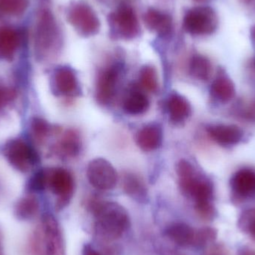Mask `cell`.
<instances>
[{"label": "cell", "mask_w": 255, "mask_h": 255, "mask_svg": "<svg viewBox=\"0 0 255 255\" xmlns=\"http://www.w3.org/2000/svg\"><path fill=\"white\" fill-rule=\"evenodd\" d=\"M195 1H206V0H195Z\"/></svg>", "instance_id": "cell-35"}, {"label": "cell", "mask_w": 255, "mask_h": 255, "mask_svg": "<svg viewBox=\"0 0 255 255\" xmlns=\"http://www.w3.org/2000/svg\"><path fill=\"white\" fill-rule=\"evenodd\" d=\"M238 227L255 241V208L244 211L238 220Z\"/></svg>", "instance_id": "cell-28"}, {"label": "cell", "mask_w": 255, "mask_h": 255, "mask_svg": "<svg viewBox=\"0 0 255 255\" xmlns=\"http://www.w3.org/2000/svg\"><path fill=\"white\" fill-rule=\"evenodd\" d=\"M250 32H251L252 38L255 41V25L252 27Z\"/></svg>", "instance_id": "cell-32"}, {"label": "cell", "mask_w": 255, "mask_h": 255, "mask_svg": "<svg viewBox=\"0 0 255 255\" xmlns=\"http://www.w3.org/2000/svg\"><path fill=\"white\" fill-rule=\"evenodd\" d=\"M51 186L52 191L58 197L57 209H63L70 203L74 193V179L73 176L65 169H58L53 174Z\"/></svg>", "instance_id": "cell-9"}, {"label": "cell", "mask_w": 255, "mask_h": 255, "mask_svg": "<svg viewBox=\"0 0 255 255\" xmlns=\"http://www.w3.org/2000/svg\"><path fill=\"white\" fill-rule=\"evenodd\" d=\"M89 208L95 217L96 233L104 241L119 239L130 226L127 210L117 202L93 199Z\"/></svg>", "instance_id": "cell-1"}, {"label": "cell", "mask_w": 255, "mask_h": 255, "mask_svg": "<svg viewBox=\"0 0 255 255\" xmlns=\"http://www.w3.org/2000/svg\"><path fill=\"white\" fill-rule=\"evenodd\" d=\"M123 107L128 115L133 116L142 115L149 108V100L143 93L133 90L126 97Z\"/></svg>", "instance_id": "cell-19"}, {"label": "cell", "mask_w": 255, "mask_h": 255, "mask_svg": "<svg viewBox=\"0 0 255 255\" xmlns=\"http://www.w3.org/2000/svg\"><path fill=\"white\" fill-rule=\"evenodd\" d=\"M28 4V0H0V12L17 16L24 13Z\"/></svg>", "instance_id": "cell-27"}, {"label": "cell", "mask_w": 255, "mask_h": 255, "mask_svg": "<svg viewBox=\"0 0 255 255\" xmlns=\"http://www.w3.org/2000/svg\"><path fill=\"white\" fill-rule=\"evenodd\" d=\"M22 127L20 117L16 111L7 112L0 118V142L8 140L19 133Z\"/></svg>", "instance_id": "cell-20"}, {"label": "cell", "mask_w": 255, "mask_h": 255, "mask_svg": "<svg viewBox=\"0 0 255 255\" xmlns=\"http://www.w3.org/2000/svg\"><path fill=\"white\" fill-rule=\"evenodd\" d=\"M121 66L112 64L99 72L96 84V98L100 104L109 105L115 97L119 82Z\"/></svg>", "instance_id": "cell-8"}, {"label": "cell", "mask_w": 255, "mask_h": 255, "mask_svg": "<svg viewBox=\"0 0 255 255\" xmlns=\"http://www.w3.org/2000/svg\"><path fill=\"white\" fill-rule=\"evenodd\" d=\"M17 31L10 27L0 28V52L4 55L13 52L19 43Z\"/></svg>", "instance_id": "cell-23"}, {"label": "cell", "mask_w": 255, "mask_h": 255, "mask_svg": "<svg viewBox=\"0 0 255 255\" xmlns=\"http://www.w3.org/2000/svg\"><path fill=\"white\" fill-rule=\"evenodd\" d=\"M83 255H101L98 252L96 251L91 245H87L85 246L83 250Z\"/></svg>", "instance_id": "cell-30"}, {"label": "cell", "mask_w": 255, "mask_h": 255, "mask_svg": "<svg viewBox=\"0 0 255 255\" xmlns=\"http://www.w3.org/2000/svg\"><path fill=\"white\" fill-rule=\"evenodd\" d=\"M218 232L211 227H203L196 230L193 247L202 248L213 244L217 240Z\"/></svg>", "instance_id": "cell-26"}, {"label": "cell", "mask_w": 255, "mask_h": 255, "mask_svg": "<svg viewBox=\"0 0 255 255\" xmlns=\"http://www.w3.org/2000/svg\"><path fill=\"white\" fill-rule=\"evenodd\" d=\"M211 61L205 55L196 54L190 58L189 64V71L190 75L196 79L200 81H208L211 77Z\"/></svg>", "instance_id": "cell-21"}, {"label": "cell", "mask_w": 255, "mask_h": 255, "mask_svg": "<svg viewBox=\"0 0 255 255\" xmlns=\"http://www.w3.org/2000/svg\"><path fill=\"white\" fill-rule=\"evenodd\" d=\"M139 84L145 91L151 93H157L158 91V79L157 72L154 67L145 65L139 70Z\"/></svg>", "instance_id": "cell-25"}, {"label": "cell", "mask_w": 255, "mask_h": 255, "mask_svg": "<svg viewBox=\"0 0 255 255\" xmlns=\"http://www.w3.org/2000/svg\"><path fill=\"white\" fill-rule=\"evenodd\" d=\"M53 85L57 93L66 97H76L80 94L79 80L74 70L61 67L55 71Z\"/></svg>", "instance_id": "cell-10"}, {"label": "cell", "mask_w": 255, "mask_h": 255, "mask_svg": "<svg viewBox=\"0 0 255 255\" xmlns=\"http://www.w3.org/2000/svg\"><path fill=\"white\" fill-rule=\"evenodd\" d=\"M165 234L168 238L178 246L193 247L196 230L186 223H172L166 228Z\"/></svg>", "instance_id": "cell-18"}, {"label": "cell", "mask_w": 255, "mask_h": 255, "mask_svg": "<svg viewBox=\"0 0 255 255\" xmlns=\"http://www.w3.org/2000/svg\"><path fill=\"white\" fill-rule=\"evenodd\" d=\"M88 181L100 190H110L116 187L118 175L110 162L104 158L94 159L87 169Z\"/></svg>", "instance_id": "cell-7"}, {"label": "cell", "mask_w": 255, "mask_h": 255, "mask_svg": "<svg viewBox=\"0 0 255 255\" xmlns=\"http://www.w3.org/2000/svg\"><path fill=\"white\" fill-rule=\"evenodd\" d=\"M0 255H3L2 247H1V235H0Z\"/></svg>", "instance_id": "cell-34"}, {"label": "cell", "mask_w": 255, "mask_h": 255, "mask_svg": "<svg viewBox=\"0 0 255 255\" xmlns=\"http://www.w3.org/2000/svg\"><path fill=\"white\" fill-rule=\"evenodd\" d=\"M232 192L239 199H244L255 196V172L242 169L234 174L230 181Z\"/></svg>", "instance_id": "cell-12"}, {"label": "cell", "mask_w": 255, "mask_h": 255, "mask_svg": "<svg viewBox=\"0 0 255 255\" xmlns=\"http://www.w3.org/2000/svg\"><path fill=\"white\" fill-rule=\"evenodd\" d=\"M211 94L213 98L223 103H229L236 94L235 84L221 69L212 82Z\"/></svg>", "instance_id": "cell-15"}, {"label": "cell", "mask_w": 255, "mask_h": 255, "mask_svg": "<svg viewBox=\"0 0 255 255\" xmlns=\"http://www.w3.org/2000/svg\"><path fill=\"white\" fill-rule=\"evenodd\" d=\"M29 250L31 255H66L61 226L52 214L42 217L30 238Z\"/></svg>", "instance_id": "cell-2"}, {"label": "cell", "mask_w": 255, "mask_h": 255, "mask_svg": "<svg viewBox=\"0 0 255 255\" xmlns=\"http://www.w3.org/2000/svg\"><path fill=\"white\" fill-rule=\"evenodd\" d=\"M124 192L139 203H146L148 201V190L143 180L136 174L126 172L123 176Z\"/></svg>", "instance_id": "cell-16"}, {"label": "cell", "mask_w": 255, "mask_h": 255, "mask_svg": "<svg viewBox=\"0 0 255 255\" xmlns=\"http://www.w3.org/2000/svg\"><path fill=\"white\" fill-rule=\"evenodd\" d=\"M144 22L148 29L160 36L169 35L172 30V17L156 9H149L145 12Z\"/></svg>", "instance_id": "cell-14"}, {"label": "cell", "mask_w": 255, "mask_h": 255, "mask_svg": "<svg viewBox=\"0 0 255 255\" xmlns=\"http://www.w3.org/2000/svg\"><path fill=\"white\" fill-rule=\"evenodd\" d=\"M109 22L115 36L130 40L139 32V25L134 10L128 4L120 6L109 16Z\"/></svg>", "instance_id": "cell-6"}, {"label": "cell", "mask_w": 255, "mask_h": 255, "mask_svg": "<svg viewBox=\"0 0 255 255\" xmlns=\"http://www.w3.org/2000/svg\"><path fill=\"white\" fill-rule=\"evenodd\" d=\"M167 109L171 121L174 124H181L190 118L192 109L190 103L185 97L173 94L169 97Z\"/></svg>", "instance_id": "cell-17"}, {"label": "cell", "mask_w": 255, "mask_h": 255, "mask_svg": "<svg viewBox=\"0 0 255 255\" xmlns=\"http://www.w3.org/2000/svg\"><path fill=\"white\" fill-rule=\"evenodd\" d=\"M61 148L63 154L67 157L79 155L82 148V139L79 133L76 130H68L61 141Z\"/></svg>", "instance_id": "cell-22"}, {"label": "cell", "mask_w": 255, "mask_h": 255, "mask_svg": "<svg viewBox=\"0 0 255 255\" xmlns=\"http://www.w3.org/2000/svg\"><path fill=\"white\" fill-rule=\"evenodd\" d=\"M218 16L209 6H198L186 13L183 21L185 31L191 35H209L218 27Z\"/></svg>", "instance_id": "cell-4"}, {"label": "cell", "mask_w": 255, "mask_h": 255, "mask_svg": "<svg viewBox=\"0 0 255 255\" xmlns=\"http://www.w3.org/2000/svg\"><path fill=\"white\" fill-rule=\"evenodd\" d=\"M241 1H242L243 3H244V4H251L254 0H241Z\"/></svg>", "instance_id": "cell-33"}, {"label": "cell", "mask_w": 255, "mask_h": 255, "mask_svg": "<svg viewBox=\"0 0 255 255\" xmlns=\"http://www.w3.org/2000/svg\"><path fill=\"white\" fill-rule=\"evenodd\" d=\"M136 144L144 151L157 149L163 142V130L157 124L145 126L138 131Z\"/></svg>", "instance_id": "cell-13"}, {"label": "cell", "mask_w": 255, "mask_h": 255, "mask_svg": "<svg viewBox=\"0 0 255 255\" xmlns=\"http://www.w3.org/2000/svg\"><path fill=\"white\" fill-rule=\"evenodd\" d=\"M195 210L198 215L204 220H211L215 216V208L212 202H196Z\"/></svg>", "instance_id": "cell-29"}, {"label": "cell", "mask_w": 255, "mask_h": 255, "mask_svg": "<svg viewBox=\"0 0 255 255\" xmlns=\"http://www.w3.org/2000/svg\"><path fill=\"white\" fill-rule=\"evenodd\" d=\"M241 255H255V251L250 249H245L241 252Z\"/></svg>", "instance_id": "cell-31"}, {"label": "cell", "mask_w": 255, "mask_h": 255, "mask_svg": "<svg viewBox=\"0 0 255 255\" xmlns=\"http://www.w3.org/2000/svg\"><path fill=\"white\" fill-rule=\"evenodd\" d=\"M67 19L82 35L89 37L98 33L100 22L94 9L85 1L73 3L67 11Z\"/></svg>", "instance_id": "cell-5"}, {"label": "cell", "mask_w": 255, "mask_h": 255, "mask_svg": "<svg viewBox=\"0 0 255 255\" xmlns=\"http://www.w3.org/2000/svg\"><path fill=\"white\" fill-rule=\"evenodd\" d=\"M36 47L42 53H53L61 44V34L55 16L50 10L40 12L35 30Z\"/></svg>", "instance_id": "cell-3"}, {"label": "cell", "mask_w": 255, "mask_h": 255, "mask_svg": "<svg viewBox=\"0 0 255 255\" xmlns=\"http://www.w3.org/2000/svg\"><path fill=\"white\" fill-rule=\"evenodd\" d=\"M207 132L210 137L221 146L237 145L244 137V131L236 125L210 126L207 128Z\"/></svg>", "instance_id": "cell-11"}, {"label": "cell", "mask_w": 255, "mask_h": 255, "mask_svg": "<svg viewBox=\"0 0 255 255\" xmlns=\"http://www.w3.org/2000/svg\"><path fill=\"white\" fill-rule=\"evenodd\" d=\"M38 202L34 198H25L19 200L14 209V214L19 220H30L38 211Z\"/></svg>", "instance_id": "cell-24"}]
</instances>
